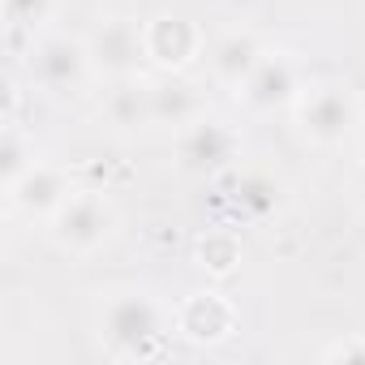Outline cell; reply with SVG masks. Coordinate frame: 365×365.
I'll list each match as a JSON object with an SVG mask.
<instances>
[{
	"instance_id": "d6986e66",
	"label": "cell",
	"mask_w": 365,
	"mask_h": 365,
	"mask_svg": "<svg viewBox=\"0 0 365 365\" xmlns=\"http://www.w3.org/2000/svg\"><path fill=\"white\" fill-rule=\"evenodd\" d=\"M348 198H352V207L365 215V159L352 168V176H348Z\"/></svg>"
},
{
	"instance_id": "7a4b0ae2",
	"label": "cell",
	"mask_w": 365,
	"mask_h": 365,
	"mask_svg": "<svg viewBox=\"0 0 365 365\" xmlns=\"http://www.w3.org/2000/svg\"><path fill=\"white\" fill-rule=\"evenodd\" d=\"M288 120L305 146L344 150L365 125V103H361L356 86L344 78H309L301 86L297 103L288 108Z\"/></svg>"
},
{
	"instance_id": "8fae6325",
	"label": "cell",
	"mask_w": 365,
	"mask_h": 365,
	"mask_svg": "<svg viewBox=\"0 0 365 365\" xmlns=\"http://www.w3.org/2000/svg\"><path fill=\"white\" fill-rule=\"evenodd\" d=\"M267 56V43H262V35L254 31V26H228V31H220L211 43H207V78L220 86V91H241L245 86V78L258 69V61Z\"/></svg>"
},
{
	"instance_id": "3957f363",
	"label": "cell",
	"mask_w": 365,
	"mask_h": 365,
	"mask_svg": "<svg viewBox=\"0 0 365 365\" xmlns=\"http://www.w3.org/2000/svg\"><path fill=\"white\" fill-rule=\"evenodd\" d=\"M120 232V211L108 198V190L78 185L73 198L43 224V237L56 254L65 258H95L103 254Z\"/></svg>"
},
{
	"instance_id": "277c9868",
	"label": "cell",
	"mask_w": 365,
	"mask_h": 365,
	"mask_svg": "<svg viewBox=\"0 0 365 365\" xmlns=\"http://www.w3.org/2000/svg\"><path fill=\"white\" fill-rule=\"evenodd\" d=\"M26 73H31V82H35L48 99L82 95V91L99 78V73H95V61H91L86 35H69V31H56V26L31 39Z\"/></svg>"
},
{
	"instance_id": "30bf717a",
	"label": "cell",
	"mask_w": 365,
	"mask_h": 365,
	"mask_svg": "<svg viewBox=\"0 0 365 365\" xmlns=\"http://www.w3.org/2000/svg\"><path fill=\"white\" fill-rule=\"evenodd\" d=\"M73 176L61 168V163H52V159H39L18 185L5 194V202H9V211L14 215H22V220H31V224H48L69 198H73Z\"/></svg>"
},
{
	"instance_id": "52a82bcc",
	"label": "cell",
	"mask_w": 365,
	"mask_h": 365,
	"mask_svg": "<svg viewBox=\"0 0 365 365\" xmlns=\"http://www.w3.org/2000/svg\"><path fill=\"white\" fill-rule=\"evenodd\" d=\"M86 43H91L95 73L108 78V82L138 78L146 69L142 18H133V14H103V18H95V26L86 31Z\"/></svg>"
},
{
	"instance_id": "4fadbf2b",
	"label": "cell",
	"mask_w": 365,
	"mask_h": 365,
	"mask_svg": "<svg viewBox=\"0 0 365 365\" xmlns=\"http://www.w3.org/2000/svg\"><path fill=\"white\" fill-rule=\"evenodd\" d=\"M103 120H108L112 133H120V138L150 133V129H155V120H150V78L138 73V78L112 82L108 95H103Z\"/></svg>"
},
{
	"instance_id": "5bb4252c",
	"label": "cell",
	"mask_w": 365,
	"mask_h": 365,
	"mask_svg": "<svg viewBox=\"0 0 365 365\" xmlns=\"http://www.w3.org/2000/svg\"><path fill=\"white\" fill-rule=\"evenodd\" d=\"M241 232L237 228H207L198 241H194V267L207 275V279H228L237 267H241Z\"/></svg>"
},
{
	"instance_id": "2e32d148",
	"label": "cell",
	"mask_w": 365,
	"mask_h": 365,
	"mask_svg": "<svg viewBox=\"0 0 365 365\" xmlns=\"http://www.w3.org/2000/svg\"><path fill=\"white\" fill-rule=\"evenodd\" d=\"M39 163V150H35V138L22 133V125H5L0 133V194H9L18 180Z\"/></svg>"
},
{
	"instance_id": "5b68a950",
	"label": "cell",
	"mask_w": 365,
	"mask_h": 365,
	"mask_svg": "<svg viewBox=\"0 0 365 365\" xmlns=\"http://www.w3.org/2000/svg\"><path fill=\"white\" fill-rule=\"evenodd\" d=\"M241 146H245L241 125L228 120V116L207 112L202 120H194L180 133H172V163H176L180 176H190V180H220L224 172L237 168Z\"/></svg>"
},
{
	"instance_id": "6da1fadb",
	"label": "cell",
	"mask_w": 365,
	"mask_h": 365,
	"mask_svg": "<svg viewBox=\"0 0 365 365\" xmlns=\"http://www.w3.org/2000/svg\"><path fill=\"white\" fill-rule=\"evenodd\" d=\"M91 335L108 361H155L176 335V305L146 284H108L91 292Z\"/></svg>"
},
{
	"instance_id": "7c38bea8",
	"label": "cell",
	"mask_w": 365,
	"mask_h": 365,
	"mask_svg": "<svg viewBox=\"0 0 365 365\" xmlns=\"http://www.w3.org/2000/svg\"><path fill=\"white\" fill-rule=\"evenodd\" d=\"M211 112L207 86L185 73H155L150 78V120L163 133H180L185 125L202 120Z\"/></svg>"
},
{
	"instance_id": "9c48e42d",
	"label": "cell",
	"mask_w": 365,
	"mask_h": 365,
	"mask_svg": "<svg viewBox=\"0 0 365 365\" xmlns=\"http://www.w3.org/2000/svg\"><path fill=\"white\" fill-rule=\"evenodd\" d=\"M305 86V73H301V61L284 48H267V56L258 61V69L245 78V86L237 91V103L241 112L250 116H271V112H288L297 103Z\"/></svg>"
},
{
	"instance_id": "ac0fdd59",
	"label": "cell",
	"mask_w": 365,
	"mask_h": 365,
	"mask_svg": "<svg viewBox=\"0 0 365 365\" xmlns=\"http://www.w3.org/2000/svg\"><path fill=\"white\" fill-rule=\"evenodd\" d=\"M318 361H327V365H361L365 361V331H348V335H339V339H331V344H322L318 348Z\"/></svg>"
},
{
	"instance_id": "ba28073f",
	"label": "cell",
	"mask_w": 365,
	"mask_h": 365,
	"mask_svg": "<svg viewBox=\"0 0 365 365\" xmlns=\"http://www.w3.org/2000/svg\"><path fill=\"white\" fill-rule=\"evenodd\" d=\"M241 331V309L220 288H194L176 301V339L194 348H224Z\"/></svg>"
},
{
	"instance_id": "e0dca14e",
	"label": "cell",
	"mask_w": 365,
	"mask_h": 365,
	"mask_svg": "<svg viewBox=\"0 0 365 365\" xmlns=\"http://www.w3.org/2000/svg\"><path fill=\"white\" fill-rule=\"evenodd\" d=\"M65 0H0L5 9V26L14 39H35L43 31H52V22L61 18Z\"/></svg>"
},
{
	"instance_id": "9a60e30c",
	"label": "cell",
	"mask_w": 365,
	"mask_h": 365,
	"mask_svg": "<svg viewBox=\"0 0 365 365\" xmlns=\"http://www.w3.org/2000/svg\"><path fill=\"white\" fill-rule=\"evenodd\" d=\"M232 207L241 211V220H267V215H275L284 207V185L271 172H241Z\"/></svg>"
},
{
	"instance_id": "8992f818",
	"label": "cell",
	"mask_w": 365,
	"mask_h": 365,
	"mask_svg": "<svg viewBox=\"0 0 365 365\" xmlns=\"http://www.w3.org/2000/svg\"><path fill=\"white\" fill-rule=\"evenodd\" d=\"M142 43H146V65L155 73H190L207 56V31L176 9H159L142 18Z\"/></svg>"
}]
</instances>
